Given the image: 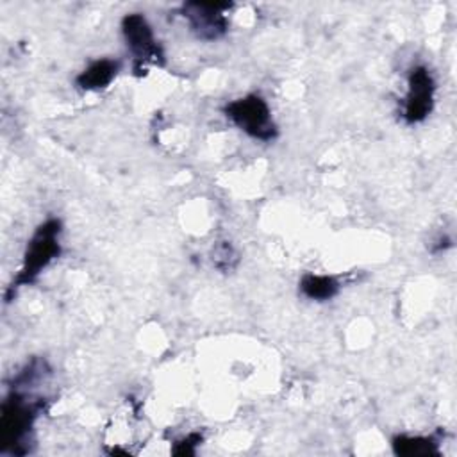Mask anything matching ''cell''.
<instances>
[{
    "label": "cell",
    "instance_id": "6da1fadb",
    "mask_svg": "<svg viewBox=\"0 0 457 457\" xmlns=\"http://www.w3.org/2000/svg\"><path fill=\"white\" fill-rule=\"evenodd\" d=\"M62 232V225L57 218H48L43 221L32 237L29 239V245L23 253V262L18 271V275L12 278L11 286L5 293V302H11V298L16 295V291L23 286L32 284L39 273L61 255V241L59 236Z\"/></svg>",
    "mask_w": 457,
    "mask_h": 457
},
{
    "label": "cell",
    "instance_id": "7a4b0ae2",
    "mask_svg": "<svg viewBox=\"0 0 457 457\" xmlns=\"http://www.w3.org/2000/svg\"><path fill=\"white\" fill-rule=\"evenodd\" d=\"M41 409L43 400H30L16 389L5 396L0 411V452L16 455L27 452L25 441Z\"/></svg>",
    "mask_w": 457,
    "mask_h": 457
},
{
    "label": "cell",
    "instance_id": "3957f363",
    "mask_svg": "<svg viewBox=\"0 0 457 457\" xmlns=\"http://www.w3.org/2000/svg\"><path fill=\"white\" fill-rule=\"evenodd\" d=\"M225 116L245 134L259 141H273L278 134L268 102L259 95L232 100L223 109Z\"/></svg>",
    "mask_w": 457,
    "mask_h": 457
},
{
    "label": "cell",
    "instance_id": "277c9868",
    "mask_svg": "<svg viewBox=\"0 0 457 457\" xmlns=\"http://www.w3.org/2000/svg\"><path fill=\"white\" fill-rule=\"evenodd\" d=\"M121 34L134 55L136 68L143 66V62L164 64V54L159 41L154 36V30L146 18L139 12L125 14L121 20Z\"/></svg>",
    "mask_w": 457,
    "mask_h": 457
},
{
    "label": "cell",
    "instance_id": "5b68a950",
    "mask_svg": "<svg viewBox=\"0 0 457 457\" xmlns=\"http://www.w3.org/2000/svg\"><path fill=\"white\" fill-rule=\"evenodd\" d=\"M232 4H205V2H187L180 7L182 16L187 20L191 32L204 41H214L225 36L228 29V11Z\"/></svg>",
    "mask_w": 457,
    "mask_h": 457
},
{
    "label": "cell",
    "instance_id": "8992f818",
    "mask_svg": "<svg viewBox=\"0 0 457 457\" xmlns=\"http://www.w3.org/2000/svg\"><path fill=\"white\" fill-rule=\"evenodd\" d=\"M436 82L425 66H414L407 77V95L403 98L402 116L407 123L423 121L434 107Z\"/></svg>",
    "mask_w": 457,
    "mask_h": 457
},
{
    "label": "cell",
    "instance_id": "52a82bcc",
    "mask_svg": "<svg viewBox=\"0 0 457 457\" xmlns=\"http://www.w3.org/2000/svg\"><path fill=\"white\" fill-rule=\"evenodd\" d=\"M120 70V62L112 61V59H96L93 61L87 68H84L75 82L80 89L84 91H96V89H104L107 87L114 77L118 75Z\"/></svg>",
    "mask_w": 457,
    "mask_h": 457
},
{
    "label": "cell",
    "instance_id": "ba28073f",
    "mask_svg": "<svg viewBox=\"0 0 457 457\" xmlns=\"http://www.w3.org/2000/svg\"><path fill=\"white\" fill-rule=\"evenodd\" d=\"M339 282L330 275H318V273H305L300 278V293L309 300L325 302L337 295Z\"/></svg>",
    "mask_w": 457,
    "mask_h": 457
},
{
    "label": "cell",
    "instance_id": "9c48e42d",
    "mask_svg": "<svg viewBox=\"0 0 457 457\" xmlns=\"http://www.w3.org/2000/svg\"><path fill=\"white\" fill-rule=\"evenodd\" d=\"M393 452L396 455H437L439 448L434 437L427 436H395Z\"/></svg>",
    "mask_w": 457,
    "mask_h": 457
},
{
    "label": "cell",
    "instance_id": "30bf717a",
    "mask_svg": "<svg viewBox=\"0 0 457 457\" xmlns=\"http://www.w3.org/2000/svg\"><path fill=\"white\" fill-rule=\"evenodd\" d=\"M200 443H202V436L198 432H193V434H187L186 437H182L180 441H177L171 452L175 455H195L196 446Z\"/></svg>",
    "mask_w": 457,
    "mask_h": 457
},
{
    "label": "cell",
    "instance_id": "8fae6325",
    "mask_svg": "<svg viewBox=\"0 0 457 457\" xmlns=\"http://www.w3.org/2000/svg\"><path fill=\"white\" fill-rule=\"evenodd\" d=\"M232 255H234V252H232L230 245L223 243L221 246L214 248V257H212V262H214V266H216V268H220V270H228V268H232V264H230V259H232Z\"/></svg>",
    "mask_w": 457,
    "mask_h": 457
}]
</instances>
